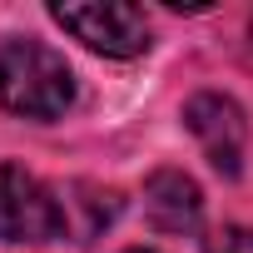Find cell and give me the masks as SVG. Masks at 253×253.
I'll list each match as a JSON object with an SVG mask.
<instances>
[{
  "label": "cell",
  "mask_w": 253,
  "mask_h": 253,
  "mask_svg": "<svg viewBox=\"0 0 253 253\" xmlns=\"http://www.w3.org/2000/svg\"><path fill=\"white\" fill-rule=\"evenodd\" d=\"M75 104V70L45 40L0 45V109L20 119H60Z\"/></svg>",
  "instance_id": "cell-1"
},
{
  "label": "cell",
  "mask_w": 253,
  "mask_h": 253,
  "mask_svg": "<svg viewBox=\"0 0 253 253\" xmlns=\"http://www.w3.org/2000/svg\"><path fill=\"white\" fill-rule=\"evenodd\" d=\"M50 20L65 25L75 40H84L94 55L109 60H134L149 50V20L139 5L119 0H94V5H50Z\"/></svg>",
  "instance_id": "cell-2"
},
{
  "label": "cell",
  "mask_w": 253,
  "mask_h": 253,
  "mask_svg": "<svg viewBox=\"0 0 253 253\" xmlns=\"http://www.w3.org/2000/svg\"><path fill=\"white\" fill-rule=\"evenodd\" d=\"M60 233H65L60 194L45 189L20 164H0V243H50Z\"/></svg>",
  "instance_id": "cell-3"
},
{
  "label": "cell",
  "mask_w": 253,
  "mask_h": 253,
  "mask_svg": "<svg viewBox=\"0 0 253 253\" xmlns=\"http://www.w3.org/2000/svg\"><path fill=\"white\" fill-rule=\"evenodd\" d=\"M184 124H189V134L199 139V149L209 154V164L218 174H238L243 169V144H248V119L243 109L218 94V89H199L189 104H184Z\"/></svg>",
  "instance_id": "cell-4"
},
{
  "label": "cell",
  "mask_w": 253,
  "mask_h": 253,
  "mask_svg": "<svg viewBox=\"0 0 253 253\" xmlns=\"http://www.w3.org/2000/svg\"><path fill=\"white\" fill-rule=\"evenodd\" d=\"M144 213L159 233H189L204 218V194L184 169H159L144 184Z\"/></svg>",
  "instance_id": "cell-5"
},
{
  "label": "cell",
  "mask_w": 253,
  "mask_h": 253,
  "mask_svg": "<svg viewBox=\"0 0 253 253\" xmlns=\"http://www.w3.org/2000/svg\"><path fill=\"white\" fill-rule=\"evenodd\" d=\"M60 209H65V233H70V223H75V213H84L80 218V228H75V238L80 243H89L114 213H119V199L109 194V189H94V184H70V199L60 194Z\"/></svg>",
  "instance_id": "cell-6"
},
{
  "label": "cell",
  "mask_w": 253,
  "mask_h": 253,
  "mask_svg": "<svg viewBox=\"0 0 253 253\" xmlns=\"http://www.w3.org/2000/svg\"><path fill=\"white\" fill-rule=\"evenodd\" d=\"M204 253H253V228L248 223H223L204 238Z\"/></svg>",
  "instance_id": "cell-7"
},
{
  "label": "cell",
  "mask_w": 253,
  "mask_h": 253,
  "mask_svg": "<svg viewBox=\"0 0 253 253\" xmlns=\"http://www.w3.org/2000/svg\"><path fill=\"white\" fill-rule=\"evenodd\" d=\"M124 253H159V248H124Z\"/></svg>",
  "instance_id": "cell-8"
}]
</instances>
